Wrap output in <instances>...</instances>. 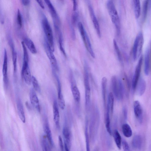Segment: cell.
Instances as JSON below:
<instances>
[{"label":"cell","instance_id":"obj_1","mask_svg":"<svg viewBox=\"0 0 151 151\" xmlns=\"http://www.w3.org/2000/svg\"><path fill=\"white\" fill-rule=\"evenodd\" d=\"M107 7L111 21L116 27L117 34L119 35L120 33V24L117 11L113 2L111 0L108 1Z\"/></svg>","mask_w":151,"mask_h":151},{"label":"cell","instance_id":"obj_2","mask_svg":"<svg viewBox=\"0 0 151 151\" xmlns=\"http://www.w3.org/2000/svg\"><path fill=\"white\" fill-rule=\"evenodd\" d=\"M42 24L46 37L47 41L51 50L54 52V46L52 30L47 18L44 15L42 20Z\"/></svg>","mask_w":151,"mask_h":151},{"label":"cell","instance_id":"obj_3","mask_svg":"<svg viewBox=\"0 0 151 151\" xmlns=\"http://www.w3.org/2000/svg\"><path fill=\"white\" fill-rule=\"evenodd\" d=\"M111 83L113 93L118 100H122L123 97L124 87L120 80H117L116 77L113 76L111 78Z\"/></svg>","mask_w":151,"mask_h":151},{"label":"cell","instance_id":"obj_4","mask_svg":"<svg viewBox=\"0 0 151 151\" xmlns=\"http://www.w3.org/2000/svg\"><path fill=\"white\" fill-rule=\"evenodd\" d=\"M144 42L143 35L140 32L136 37L134 43L132 53L134 60H136L141 54Z\"/></svg>","mask_w":151,"mask_h":151},{"label":"cell","instance_id":"obj_5","mask_svg":"<svg viewBox=\"0 0 151 151\" xmlns=\"http://www.w3.org/2000/svg\"><path fill=\"white\" fill-rule=\"evenodd\" d=\"M28 61V60L23 59L21 73L22 77L26 83L30 85L32 83V76L31 75Z\"/></svg>","mask_w":151,"mask_h":151},{"label":"cell","instance_id":"obj_6","mask_svg":"<svg viewBox=\"0 0 151 151\" xmlns=\"http://www.w3.org/2000/svg\"><path fill=\"white\" fill-rule=\"evenodd\" d=\"M143 56H141L139 58L137 64L136 66L135 73L133 76L132 83V88L133 90H135L136 88L139 80L141 71L143 61Z\"/></svg>","mask_w":151,"mask_h":151},{"label":"cell","instance_id":"obj_7","mask_svg":"<svg viewBox=\"0 0 151 151\" xmlns=\"http://www.w3.org/2000/svg\"><path fill=\"white\" fill-rule=\"evenodd\" d=\"M45 48L46 53L50 61L53 68L57 71L58 70V67L55 57L51 50L47 41L45 44Z\"/></svg>","mask_w":151,"mask_h":151},{"label":"cell","instance_id":"obj_8","mask_svg":"<svg viewBox=\"0 0 151 151\" xmlns=\"http://www.w3.org/2000/svg\"><path fill=\"white\" fill-rule=\"evenodd\" d=\"M8 58L7 52L5 49L4 51V61L2 68V73L4 86L7 88L8 86V80L7 76Z\"/></svg>","mask_w":151,"mask_h":151},{"label":"cell","instance_id":"obj_9","mask_svg":"<svg viewBox=\"0 0 151 151\" xmlns=\"http://www.w3.org/2000/svg\"><path fill=\"white\" fill-rule=\"evenodd\" d=\"M33 88L30 89L29 92V98L31 103L34 107L39 112L40 111V107L39 101L35 92Z\"/></svg>","mask_w":151,"mask_h":151},{"label":"cell","instance_id":"obj_10","mask_svg":"<svg viewBox=\"0 0 151 151\" xmlns=\"http://www.w3.org/2000/svg\"><path fill=\"white\" fill-rule=\"evenodd\" d=\"M134 110L136 118L139 122L141 123L143 119L142 109L140 103L138 101H135L134 102Z\"/></svg>","mask_w":151,"mask_h":151},{"label":"cell","instance_id":"obj_11","mask_svg":"<svg viewBox=\"0 0 151 151\" xmlns=\"http://www.w3.org/2000/svg\"><path fill=\"white\" fill-rule=\"evenodd\" d=\"M53 120L56 127L60 128V116L57 102L56 100L53 102Z\"/></svg>","mask_w":151,"mask_h":151},{"label":"cell","instance_id":"obj_12","mask_svg":"<svg viewBox=\"0 0 151 151\" xmlns=\"http://www.w3.org/2000/svg\"><path fill=\"white\" fill-rule=\"evenodd\" d=\"M89 10L92 21L94 28L99 37H101V33L99 25L97 19L95 15L93 10L91 6H89Z\"/></svg>","mask_w":151,"mask_h":151},{"label":"cell","instance_id":"obj_13","mask_svg":"<svg viewBox=\"0 0 151 151\" xmlns=\"http://www.w3.org/2000/svg\"><path fill=\"white\" fill-rule=\"evenodd\" d=\"M50 10L53 20L60 23V20L57 12L50 0H44Z\"/></svg>","mask_w":151,"mask_h":151},{"label":"cell","instance_id":"obj_14","mask_svg":"<svg viewBox=\"0 0 151 151\" xmlns=\"http://www.w3.org/2000/svg\"><path fill=\"white\" fill-rule=\"evenodd\" d=\"M150 53L149 49H147L145 54L144 61V72L146 75H148L150 72Z\"/></svg>","mask_w":151,"mask_h":151},{"label":"cell","instance_id":"obj_15","mask_svg":"<svg viewBox=\"0 0 151 151\" xmlns=\"http://www.w3.org/2000/svg\"><path fill=\"white\" fill-rule=\"evenodd\" d=\"M17 108L19 116L22 121L24 123L25 122V117L22 104L20 99L17 101Z\"/></svg>","mask_w":151,"mask_h":151},{"label":"cell","instance_id":"obj_16","mask_svg":"<svg viewBox=\"0 0 151 151\" xmlns=\"http://www.w3.org/2000/svg\"><path fill=\"white\" fill-rule=\"evenodd\" d=\"M23 42L25 46L32 54H35L37 53L36 48L33 42L30 39L28 38H25Z\"/></svg>","mask_w":151,"mask_h":151},{"label":"cell","instance_id":"obj_17","mask_svg":"<svg viewBox=\"0 0 151 151\" xmlns=\"http://www.w3.org/2000/svg\"><path fill=\"white\" fill-rule=\"evenodd\" d=\"M62 133L64 143L67 144L69 148L71 145V137L70 131L67 127H65L63 128Z\"/></svg>","mask_w":151,"mask_h":151},{"label":"cell","instance_id":"obj_18","mask_svg":"<svg viewBox=\"0 0 151 151\" xmlns=\"http://www.w3.org/2000/svg\"><path fill=\"white\" fill-rule=\"evenodd\" d=\"M137 86V93L139 96H142L145 92L146 88V83L145 80L142 78H139Z\"/></svg>","mask_w":151,"mask_h":151},{"label":"cell","instance_id":"obj_19","mask_svg":"<svg viewBox=\"0 0 151 151\" xmlns=\"http://www.w3.org/2000/svg\"><path fill=\"white\" fill-rule=\"evenodd\" d=\"M44 131L46 136L49 141L51 146L53 147L54 142L52 138V134L48 124L46 123L44 125Z\"/></svg>","mask_w":151,"mask_h":151},{"label":"cell","instance_id":"obj_20","mask_svg":"<svg viewBox=\"0 0 151 151\" xmlns=\"http://www.w3.org/2000/svg\"><path fill=\"white\" fill-rule=\"evenodd\" d=\"M151 4V0H145L142 7V21H144L147 17L148 12Z\"/></svg>","mask_w":151,"mask_h":151},{"label":"cell","instance_id":"obj_21","mask_svg":"<svg viewBox=\"0 0 151 151\" xmlns=\"http://www.w3.org/2000/svg\"><path fill=\"white\" fill-rule=\"evenodd\" d=\"M142 139L139 135H136L133 137L132 142L133 147L136 149H140L142 145Z\"/></svg>","mask_w":151,"mask_h":151},{"label":"cell","instance_id":"obj_22","mask_svg":"<svg viewBox=\"0 0 151 151\" xmlns=\"http://www.w3.org/2000/svg\"><path fill=\"white\" fill-rule=\"evenodd\" d=\"M71 91L75 100L79 102L80 100V93L77 86L73 83L71 84Z\"/></svg>","mask_w":151,"mask_h":151},{"label":"cell","instance_id":"obj_23","mask_svg":"<svg viewBox=\"0 0 151 151\" xmlns=\"http://www.w3.org/2000/svg\"><path fill=\"white\" fill-rule=\"evenodd\" d=\"M133 1L135 16L136 19H138L141 13L140 0H133Z\"/></svg>","mask_w":151,"mask_h":151},{"label":"cell","instance_id":"obj_24","mask_svg":"<svg viewBox=\"0 0 151 151\" xmlns=\"http://www.w3.org/2000/svg\"><path fill=\"white\" fill-rule=\"evenodd\" d=\"M41 145L43 151L51 150V146L46 136H43L41 140Z\"/></svg>","mask_w":151,"mask_h":151},{"label":"cell","instance_id":"obj_25","mask_svg":"<svg viewBox=\"0 0 151 151\" xmlns=\"http://www.w3.org/2000/svg\"><path fill=\"white\" fill-rule=\"evenodd\" d=\"M122 129L124 135L127 137H131L132 134V131L131 127L127 124H123L122 126Z\"/></svg>","mask_w":151,"mask_h":151},{"label":"cell","instance_id":"obj_26","mask_svg":"<svg viewBox=\"0 0 151 151\" xmlns=\"http://www.w3.org/2000/svg\"><path fill=\"white\" fill-rule=\"evenodd\" d=\"M114 137L116 144L119 149H120L122 143V138L117 130H115L114 132Z\"/></svg>","mask_w":151,"mask_h":151},{"label":"cell","instance_id":"obj_27","mask_svg":"<svg viewBox=\"0 0 151 151\" xmlns=\"http://www.w3.org/2000/svg\"><path fill=\"white\" fill-rule=\"evenodd\" d=\"M107 82V80L106 77H104L102 78L101 80L102 92L104 104H105L106 102V96Z\"/></svg>","mask_w":151,"mask_h":151},{"label":"cell","instance_id":"obj_28","mask_svg":"<svg viewBox=\"0 0 151 151\" xmlns=\"http://www.w3.org/2000/svg\"><path fill=\"white\" fill-rule=\"evenodd\" d=\"M114 105V96L112 93H109L108 96L107 107L109 109L111 113L112 114Z\"/></svg>","mask_w":151,"mask_h":151},{"label":"cell","instance_id":"obj_29","mask_svg":"<svg viewBox=\"0 0 151 151\" xmlns=\"http://www.w3.org/2000/svg\"><path fill=\"white\" fill-rule=\"evenodd\" d=\"M11 47L12 49V59L14 67V70L15 72L16 69L17 56L16 52L13 43L11 42Z\"/></svg>","mask_w":151,"mask_h":151},{"label":"cell","instance_id":"obj_30","mask_svg":"<svg viewBox=\"0 0 151 151\" xmlns=\"http://www.w3.org/2000/svg\"><path fill=\"white\" fill-rule=\"evenodd\" d=\"M106 118V130L109 134L111 135L112 132L110 127V121L109 113L110 112L109 109L107 107Z\"/></svg>","mask_w":151,"mask_h":151},{"label":"cell","instance_id":"obj_31","mask_svg":"<svg viewBox=\"0 0 151 151\" xmlns=\"http://www.w3.org/2000/svg\"><path fill=\"white\" fill-rule=\"evenodd\" d=\"M58 92V105L61 109H63L65 106L64 98L61 91Z\"/></svg>","mask_w":151,"mask_h":151},{"label":"cell","instance_id":"obj_32","mask_svg":"<svg viewBox=\"0 0 151 151\" xmlns=\"http://www.w3.org/2000/svg\"><path fill=\"white\" fill-rule=\"evenodd\" d=\"M78 27L82 40L84 42H85L86 36L87 35L82 23L81 22L78 23Z\"/></svg>","mask_w":151,"mask_h":151},{"label":"cell","instance_id":"obj_33","mask_svg":"<svg viewBox=\"0 0 151 151\" xmlns=\"http://www.w3.org/2000/svg\"><path fill=\"white\" fill-rule=\"evenodd\" d=\"M32 83L34 89L39 93L40 92L41 89L37 79L33 76L32 77Z\"/></svg>","mask_w":151,"mask_h":151},{"label":"cell","instance_id":"obj_34","mask_svg":"<svg viewBox=\"0 0 151 151\" xmlns=\"http://www.w3.org/2000/svg\"><path fill=\"white\" fill-rule=\"evenodd\" d=\"M113 45L118 59L120 62H122V58L121 54L116 42L115 39L113 40Z\"/></svg>","mask_w":151,"mask_h":151},{"label":"cell","instance_id":"obj_35","mask_svg":"<svg viewBox=\"0 0 151 151\" xmlns=\"http://www.w3.org/2000/svg\"><path fill=\"white\" fill-rule=\"evenodd\" d=\"M17 22L19 27L21 28L22 24V19L20 10L18 9L17 15Z\"/></svg>","mask_w":151,"mask_h":151},{"label":"cell","instance_id":"obj_36","mask_svg":"<svg viewBox=\"0 0 151 151\" xmlns=\"http://www.w3.org/2000/svg\"><path fill=\"white\" fill-rule=\"evenodd\" d=\"M87 123H86V127L85 128V136L86 142V146L87 151H89V145L88 136V126Z\"/></svg>","mask_w":151,"mask_h":151},{"label":"cell","instance_id":"obj_37","mask_svg":"<svg viewBox=\"0 0 151 151\" xmlns=\"http://www.w3.org/2000/svg\"><path fill=\"white\" fill-rule=\"evenodd\" d=\"M122 145L123 149L124 151L129 150V148L128 143L125 140L123 139L122 141Z\"/></svg>","mask_w":151,"mask_h":151},{"label":"cell","instance_id":"obj_38","mask_svg":"<svg viewBox=\"0 0 151 151\" xmlns=\"http://www.w3.org/2000/svg\"><path fill=\"white\" fill-rule=\"evenodd\" d=\"M58 141L60 149L61 150L63 151L64 149L63 145L62 139L60 136H58Z\"/></svg>","mask_w":151,"mask_h":151},{"label":"cell","instance_id":"obj_39","mask_svg":"<svg viewBox=\"0 0 151 151\" xmlns=\"http://www.w3.org/2000/svg\"><path fill=\"white\" fill-rule=\"evenodd\" d=\"M22 4L25 6H28L30 3V0H20Z\"/></svg>","mask_w":151,"mask_h":151},{"label":"cell","instance_id":"obj_40","mask_svg":"<svg viewBox=\"0 0 151 151\" xmlns=\"http://www.w3.org/2000/svg\"><path fill=\"white\" fill-rule=\"evenodd\" d=\"M123 113L124 118L125 119H127V111L125 107H124L123 109Z\"/></svg>","mask_w":151,"mask_h":151},{"label":"cell","instance_id":"obj_41","mask_svg":"<svg viewBox=\"0 0 151 151\" xmlns=\"http://www.w3.org/2000/svg\"><path fill=\"white\" fill-rule=\"evenodd\" d=\"M36 1L42 8L44 9V6L42 0H36Z\"/></svg>","mask_w":151,"mask_h":151},{"label":"cell","instance_id":"obj_42","mask_svg":"<svg viewBox=\"0 0 151 151\" xmlns=\"http://www.w3.org/2000/svg\"><path fill=\"white\" fill-rule=\"evenodd\" d=\"M73 4V10L75 11L76 9V0H72Z\"/></svg>","mask_w":151,"mask_h":151},{"label":"cell","instance_id":"obj_43","mask_svg":"<svg viewBox=\"0 0 151 151\" xmlns=\"http://www.w3.org/2000/svg\"><path fill=\"white\" fill-rule=\"evenodd\" d=\"M61 0V1H63V0Z\"/></svg>","mask_w":151,"mask_h":151}]
</instances>
